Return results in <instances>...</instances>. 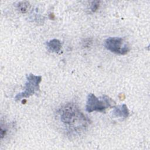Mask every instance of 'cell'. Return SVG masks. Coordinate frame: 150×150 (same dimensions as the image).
I'll return each instance as SVG.
<instances>
[{"instance_id":"obj_8","label":"cell","mask_w":150,"mask_h":150,"mask_svg":"<svg viewBox=\"0 0 150 150\" xmlns=\"http://www.w3.org/2000/svg\"><path fill=\"white\" fill-rule=\"evenodd\" d=\"M99 6V1H94V2H93L92 4H91V9L93 12H95L98 7Z\"/></svg>"},{"instance_id":"obj_6","label":"cell","mask_w":150,"mask_h":150,"mask_svg":"<svg viewBox=\"0 0 150 150\" xmlns=\"http://www.w3.org/2000/svg\"><path fill=\"white\" fill-rule=\"evenodd\" d=\"M48 49L54 53H59L62 47V44L60 40L56 39H53L46 43Z\"/></svg>"},{"instance_id":"obj_7","label":"cell","mask_w":150,"mask_h":150,"mask_svg":"<svg viewBox=\"0 0 150 150\" xmlns=\"http://www.w3.org/2000/svg\"><path fill=\"white\" fill-rule=\"evenodd\" d=\"M29 6V4L28 2L27 1H22V2H20L18 4V9H19V11H21L22 13H25L27 11L28 8Z\"/></svg>"},{"instance_id":"obj_4","label":"cell","mask_w":150,"mask_h":150,"mask_svg":"<svg viewBox=\"0 0 150 150\" xmlns=\"http://www.w3.org/2000/svg\"><path fill=\"white\" fill-rule=\"evenodd\" d=\"M105 47L115 54L124 55L128 53L129 47L127 43L120 37H110L104 42Z\"/></svg>"},{"instance_id":"obj_3","label":"cell","mask_w":150,"mask_h":150,"mask_svg":"<svg viewBox=\"0 0 150 150\" xmlns=\"http://www.w3.org/2000/svg\"><path fill=\"white\" fill-rule=\"evenodd\" d=\"M42 81L41 76H36L30 73L26 76V82L24 91L19 93L15 97V101L21 100L23 98H28L39 90V84Z\"/></svg>"},{"instance_id":"obj_1","label":"cell","mask_w":150,"mask_h":150,"mask_svg":"<svg viewBox=\"0 0 150 150\" xmlns=\"http://www.w3.org/2000/svg\"><path fill=\"white\" fill-rule=\"evenodd\" d=\"M60 121L70 133H78L84 130L89 124V119L73 103H69L58 111Z\"/></svg>"},{"instance_id":"obj_2","label":"cell","mask_w":150,"mask_h":150,"mask_svg":"<svg viewBox=\"0 0 150 150\" xmlns=\"http://www.w3.org/2000/svg\"><path fill=\"white\" fill-rule=\"evenodd\" d=\"M113 100L107 96L97 97L94 94L89 93L87 96L86 110L88 112L93 111H104L112 106Z\"/></svg>"},{"instance_id":"obj_5","label":"cell","mask_w":150,"mask_h":150,"mask_svg":"<svg viewBox=\"0 0 150 150\" xmlns=\"http://www.w3.org/2000/svg\"><path fill=\"white\" fill-rule=\"evenodd\" d=\"M112 114L116 117L126 118L129 115V110L127 105L124 104L115 107L112 111Z\"/></svg>"}]
</instances>
